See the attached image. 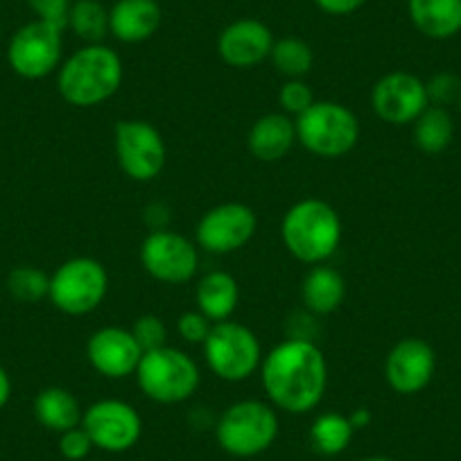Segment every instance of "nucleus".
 <instances>
[{"mask_svg":"<svg viewBox=\"0 0 461 461\" xmlns=\"http://www.w3.org/2000/svg\"><path fill=\"white\" fill-rule=\"evenodd\" d=\"M348 420H351V425L356 428V432H357V429H365L366 425L374 420V416H371V411L366 410V407H360V410H356L351 416H348Z\"/></svg>","mask_w":461,"mask_h":461,"instance_id":"37","label":"nucleus"},{"mask_svg":"<svg viewBox=\"0 0 461 461\" xmlns=\"http://www.w3.org/2000/svg\"><path fill=\"white\" fill-rule=\"evenodd\" d=\"M356 428L339 411H323L310 425V446L317 455L335 456L351 446Z\"/></svg>","mask_w":461,"mask_h":461,"instance_id":"25","label":"nucleus"},{"mask_svg":"<svg viewBox=\"0 0 461 461\" xmlns=\"http://www.w3.org/2000/svg\"><path fill=\"white\" fill-rule=\"evenodd\" d=\"M274 34L263 21L238 19L226 25L217 37V52L230 68L249 70L269 59L274 48Z\"/></svg>","mask_w":461,"mask_h":461,"instance_id":"17","label":"nucleus"},{"mask_svg":"<svg viewBox=\"0 0 461 461\" xmlns=\"http://www.w3.org/2000/svg\"><path fill=\"white\" fill-rule=\"evenodd\" d=\"M269 61L285 79H303L312 70L314 52L303 39L283 37L274 41Z\"/></svg>","mask_w":461,"mask_h":461,"instance_id":"27","label":"nucleus"},{"mask_svg":"<svg viewBox=\"0 0 461 461\" xmlns=\"http://www.w3.org/2000/svg\"><path fill=\"white\" fill-rule=\"evenodd\" d=\"M346 296V281L337 269L328 267V265H312L310 272L305 274L303 283H301V299L308 312L319 314H332Z\"/></svg>","mask_w":461,"mask_h":461,"instance_id":"22","label":"nucleus"},{"mask_svg":"<svg viewBox=\"0 0 461 461\" xmlns=\"http://www.w3.org/2000/svg\"><path fill=\"white\" fill-rule=\"evenodd\" d=\"M278 437L276 407L265 401H238L226 407L215 423V438L221 450L238 459L263 455Z\"/></svg>","mask_w":461,"mask_h":461,"instance_id":"4","label":"nucleus"},{"mask_svg":"<svg viewBox=\"0 0 461 461\" xmlns=\"http://www.w3.org/2000/svg\"><path fill=\"white\" fill-rule=\"evenodd\" d=\"M140 263L154 281L181 285L197 274L199 251L188 238L175 230H149L140 245Z\"/></svg>","mask_w":461,"mask_h":461,"instance_id":"13","label":"nucleus"},{"mask_svg":"<svg viewBox=\"0 0 461 461\" xmlns=\"http://www.w3.org/2000/svg\"><path fill=\"white\" fill-rule=\"evenodd\" d=\"M93 450H95V446H93L91 437L82 425L59 434V455L66 461H84Z\"/></svg>","mask_w":461,"mask_h":461,"instance_id":"32","label":"nucleus"},{"mask_svg":"<svg viewBox=\"0 0 461 461\" xmlns=\"http://www.w3.org/2000/svg\"><path fill=\"white\" fill-rule=\"evenodd\" d=\"M12 398V380L10 374L5 371V366L0 365V410L10 402Z\"/></svg>","mask_w":461,"mask_h":461,"instance_id":"36","label":"nucleus"},{"mask_svg":"<svg viewBox=\"0 0 461 461\" xmlns=\"http://www.w3.org/2000/svg\"><path fill=\"white\" fill-rule=\"evenodd\" d=\"M281 238L285 249L301 263H326L339 249V212L323 199H301L283 217Z\"/></svg>","mask_w":461,"mask_h":461,"instance_id":"3","label":"nucleus"},{"mask_svg":"<svg viewBox=\"0 0 461 461\" xmlns=\"http://www.w3.org/2000/svg\"><path fill=\"white\" fill-rule=\"evenodd\" d=\"M194 303L199 312L206 314L212 323L230 319L240 303V287H238L236 276L221 269L208 272L206 276L199 278L194 287Z\"/></svg>","mask_w":461,"mask_h":461,"instance_id":"21","label":"nucleus"},{"mask_svg":"<svg viewBox=\"0 0 461 461\" xmlns=\"http://www.w3.org/2000/svg\"><path fill=\"white\" fill-rule=\"evenodd\" d=\"M113 152L118 167L139 184L157 179L167 161L166 140L161 131L148 121L115 122Z\"/></svg>","mask_w":461,"mask_h":461,"instance_id":"9","label":"nucleus"},{"mask_svg":"<svg viewBox=\"0 0 461 461\" xmlns=\"http://www.w3.org/2000/svg\"><path fill=\"white\" fill-rule=\"evenodd\" d=\"M7 292L19 303H39L48 299L50 292V276L43 269L32 265H19L7 274Z\"/></svg>","mask_w":461,"mask_h":461,"instance_id":"28","label":"nucleus"},{"mask_svg":"<svg viewBox=\"0 0 461 461\" xmlns=\"http://www.w3.org/2000/svg\"><path fill=\"white\" fill-rule=\"evenodd\" d=\"M296 140V122L292 115L276 113L260 115L247 134V148L251 157L263 163H276L292 152Z\"/></svg>","mask_w":461,"mask_h":461,"instance_id":"19","label":"nucleus"},{"mask_svg":"<svg viewBox=\"0 0 461 461\" xmlns=\"http://www.w3.org/2000/svg\"><path fill=\"white\" fill-rule=\"evenodd\" d=\"M414 143L425 154H441L455 139V121L450 111L429 104L414 122Z\"/></svg>","mask_w":461,"mask_h":461,"instance_id":"24","label":"nucleus"},{"mask_svg":"<svg viewBox=\"0 0 461 461\" xmlns=\"http://www.w3.org/2000/svg\"><path fill=\"white\" fill-rule=\"evenodd\" d=\"M202 348L208 369L224 383H245L263 362V346L256 332L233 319L212 323Z\"/></svg>","mask_w":461,"mask_h":461,"instance_id":"7","label":"nucleus"},{"mask_svg":"<svg viewBox=\"0 0 461 461\" xmlns=\"http://www.w3.org/2000/svg\"><path fill=\"white\" fill-rule=\"evenodd\" d=\"M10 68L23 79H43L64 61V30L34 19L14 32L7 46Z\"/></svg>","mask_w":461,"mask_h":461,"instance_id":"10","label":"nucleus"},{"mask_svg":"<svg viewBox=\"0 0 461 461\" xmlns=\"http://www.w3.org/2000/svg\"><path fill=\"white\" fill-rule=\"evenodd\" d=\"M82 428L93 446L104 452H127L143 437V419L134 405L118 398L95 401L84 410Z\"/></svg>","mask_w":461,"mask_h":461,"instance_id":"12","label":"nucleus"},{"mask_svg":"<svg viewBox=\"0 0 461 461\" xmlns=\"http://www.w3.org/2000/svg\"><path fill=\"white\" fill-rule=\"evenodd\" d=\"M211 328H212V321L206 317V314L199 312V310H188V312L181 314L179 321H176V330H179L181 339H184L185 344L202 346L203 341H206Z\"/></svg>","mask_w":461,"mask_h":461,"instance_id":"33","label":"nucleus"},{"mask_svg":"<svg viewBox=\"0 0 461 461\" xmlns=\"http://www.w3.org/2000/svg\"><path fill=\"white\" fill-rule=\"evenodd\" d=\"M134 375L140 392L161 405H179L190 401L202 383L197 362L185 351L167 344L143 353Z\"/></svg>","mask_w":461,"mask_h":461,"instance_id":"5","label":"nucleus"},{"mask_svg":"<svg viewBox=\"0 0 461 461\" xmlns=\"http://www.w3.org/2000/svg\"><path fill=\"white\" fill-rule=\"evenodd\" d=\"M294 122L296 140L314 157H346L360 140L357 115L339 102L317 100L308 111L294 118Z\"/></svg>","mask_w":461,"mask_h":461,"instance_id":"6","label":"nucleus"},{"mask_svg":"<svg viewBox=\"0 0 461 461\" xmlns=\"http://www.w3.org/2000/svg\"><path fill=\"white\" fill-rule=\"evenodd\" d=\"M428 106L425 82L405 70L387 73L374 84L371 91V109L387 125H411Z\"/></svg>","mask_w":461,"mask_h":461,"instance_id":"14","label":"nucleus"},{"mask_svg":"<svg viewBox=\"0 0 461 461\" xmlns=\"http://www.w3.org/2000/svg\"><path fill=\"white\" fill-rule=\"evenodd\" d=\"M459 111H461V97H459Z\"/></svg>","mask_w":461,"mask_h":461,"instance_id":"39","label":"nucleus"},{"mask_svg":"<svg viewBox=\"0 0 461 461\" xmlns=\"http://www.w3.org/2000/svg\"><path fill=\"white\" fill-rule=\"evenodd\" d=\"M437 353L420 337H405L393 344L384 360V380L401 396L420 393L434 378Z\"/></svg>","mask_w":461,"mask_h":461,"instance_id":"15","label":"nucleus"},{"mask_svg":"<svg viewBox=\"0 0 461 461\" xmlns=\"http://www.w3.org/2000/svg\"><path fill=\"white\" fill-rule=\"evenodd\" d=\"M28 5L39 21H46L61 30L68 28V12L73 0H28Z\"/></svg>","mask_w":461,"mask_h":461,"instance_id":"34","label":"nucleus"},{"mask_svg":"<svg viewBox=\"0 0 461 461\" xmlns=\"http://www.w3.org/2000/svg\"><path fill=\"white\" fill-rule=\"evenodd\" d=\"M366 0H314V5L330 16H348L360 10Z\"/></svg>","mask_w":461,"mask_h":461,"instance_id":"35","label":"nucleus"},{"mask_svg":"<svg viewBox=\"0 0 461 461\" xmlns=\"http://www.w3.org/2000/svg\"><path fill=\"white\" fill-rule=\"evenodd\" d=\"M260 383L269 405L285 414L312 411L326 396L328 362L310 337H290L263 356Z\"/></svg>","mask_w":461,"mask_h":461,"instance_id":"1","label":"nucleus"},{"mask_svg":"<svg viewBox=\"0 0 461 461\" xmlns=\"http://www.w3.org/2000/svg\"><path fill=\"white\" fill-rule=\"evenodd\" d=\"M109 294V274L95 258H70L50 276L48 299L68 317H84L100 308Z\"/></svg>","mask_w":461,"mask_h":461,"instance_id":"8","label":"nucleus"},{"mask_svg":"<svg viewBox=\"0 0 461 461\" xmlns=\"http://www.w3.org/2000/svg\"><path fill=\"white\" fill-rule=\"evenodd\" d=\"M163 10L158 0H115L109 10V34L122 43H143L158 32Z\"/></svg>","mask_w":461,"mask_h":461,"instance_id":"18","label":"nucleus"},{"mask_svg":"<svg viewBox=\"0 0 461 461\" xmlns=\"http://www.w3.org/2000/svg\"><path fill=\"white\" fill-rule=\"evenodd\" d=\"M125 79L121 55L104 43H88L61 61L57 70V91L77 109L104 104L118 93Z\"/></svg>","mask_w":461,"mask_h":461,"instance_id":"2","label":"nucleus"},{"mask_svg":"<svg viewBox=\"0 0 461 461\" xmlns=\"http://www.w3.org/2000/svg\"><path fill=\"white\" fill-rule=\"evenodd\" d=\"M314 93L303 79H285L283 86L278 88V104H281L283 113L299 118L303 111H308L314 104Z\"/></svg>","mask_w":461,"mask_h":461,"instance_id":"29","label":"nucleus"},{"mask_svg":"<svg viewBox=\"0 0 461 461\" xmlns=\"http://www.w3.org/2000/svg\"><path fill=\"white\" fill-rule=\"evenodd\" d=\"M34 416L50 432H66L82 425L84 410L73 392L66 387H46L34 398Z\"/></svg>","mask_w":461,"mask_h":461,"instance_id":"23","label":"nucleus"},{"mask_svg":"<svg viewBox=\"0 0 461 461\" xmlns=\"http://www.w3.org/2000/svg\"><path fill=\"white\" fill-rule=\"evenodd\" d=\"M425 91H428V100L432 106H447L459 104L461 97V79L455 73H434L432 77L425 82Z\"/></svg>","mask_w":461,"mask_h":461,"instance_id":"30","label":"nucleus"},{"mask_svg":"<svg viewBox=\"0 0 461 461\" xmlns=\"http://www.w3.org/2000/svg\"><path fill=\"white\" fill-rule=\"evenodd\" d=\"M68 28L84 43H102L109 34V10L100 0H73L68 12Z\"/></svg>","mask_w":461,"mask_h":461,"instance_id":"26","label":"nucleus"},{"mask_svg":"<svg viewBox=\"0 0 461 461\" xmlns=\"http://www.w3.org/2000/svg\"><path fill=\"white\" fill-rule=\"evenodd\" d=\"M130 330L134 339L139 341L140 348H143V353L154 351V348H161V346L167 344V326L157 314H143V317L136 319Z\"/></svg>","mask_w":461,"mask_h":461,"instance_id":"31","label":"nucleus"},{"mask_svg":"<svg viewBox=\"0 0 461 461\" xmlns=\"http://www.w3.org/2000/svg\"><path fill=\"white\" fill-rule=\"evenodd\" d=\"M362 461H393V459H389V456L378 455V456H366V459H362Z\"/></svg>","mask_w":461,"mask_h":461,"instance_id":"38","label":"nucleus"},{"mask_svg":"<svg viewBox=\"0 0 461 461\" xmlns=\"http://www.w3.org/2000/svg\"><path fill=\"white\" fill-rule=\"evenodd\" d=\"M256 230H258V217L254 208L242 202H226L203 212L194 236L199 249L224 256L249 245Z\"/></svg>","mask_w":461,"mask_h":461,"instance_id":"11","label":"nucleus"},{"mask_svg":"<svg viewBox=\"0 0 461 461\" xmlns=\"http://www.w3.org/2000/svg\"><path fill=\"white\" fill-rule=\"evenodd\" d=\"M407 14L414 28L434 41L461 32V0H407Z\"/></svg>","mask_w":461,"mask_h":461,"instance_id":"20","label":"nucleus"},{"mask_svg":"<svg viewBox=\"0 0 461 461\" xmlns=\"http://www.w3.org/2000/svg\"><path fill=\"white\" fill-rule=\"evenodd\" d=\"M143 357V348L131 330L121 326H104L86 341V360L95 374L109 380L134 375Z\"/></svg>","mask_w":461,"mask_h":461,"instance_id":"16","label":"nucleus"}]
</instances>
